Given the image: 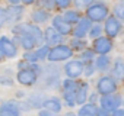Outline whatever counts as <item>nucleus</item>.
Returning a JSON list of instances; mask_svg holds the SVG:
<instances>
[{
    "label": "nucleus",
    "instance_id": "obj_1",
    "mask_svg": "<svg viewBox=\"0 0 124 116\" xmlns=\"http://www.w3.org/2000/svg\"><path fill=\"white\" fill-rule=\"evenodd\" d=\"M86 16L91 22H101L108 19V6L105 3H93L86 9Z\"/></svg>",
    "mask_w": 124,
    "mask_h": 116
},
{
    "label": "nucleus",
    "instance_id": "obj_2",
    "mask_svg": "<svg viewBox=\"0 0 124 116\" xmlns=\"http://www.w3.org/2000/svg\"><path fill=\"white\" fill-rule=\"evenodd\" d=\"M73 55V49L67 45H57L54 48L50 49V54H48V58L47 60L51 61V63H57V61H64V60H69Z\"/></svg>",
    "mask_w": 124,
    "mask_h": 116
},
{
    "label": "nucleus",
    "instance_id": "obj_3",
    "mask_svg": "<svg viewBox=\"0 0 124 116\" xmlns=\"http://www.w3.org/2000/svg\"><path fill=\"white\" fill-rule=\"evenodd\" d=\"M96 90L99 94L102 96H109L112 93H115L118 90V84H117V80L114 77H109V76H104L98 80L96 83Z\"/></svg>",
    "mask_w": 124,
    "mask_h": 116
},
{
    "label": "nucleus",
    "instance_id": "obj_4",
    "mask_svg": "<svg viewBox=\"0 0 124 116\" xmlns=\"http://www.w3.org/2000/svg\"><path fill=\"white\" fill-rule=\"evenodd\" d=\"M13 32H15V33H18V35L29 33L31 36H34V38H35V41H37L38 44H41V42H42V39H45V38H44V35H42V32H41V29H39L37 25H29V23L16 25V26L13 28Z\"/></svg>",
    "mask_w": 124,
    "mask_h": 116
},
{
    "label": "nucleus",
    "instance_id": "obj_5",
    "mask_svg": "<svg viewBox=\"0 0 124 116\" xmlns=\"http://www.w3.org/2000/svg\"><path fill=\"white\" fill-rule=\"evenodd\" d=\"M99 103L105 112H117L120 109L123 100H121L120 94H109V96H102Z\"/></svg>",
    "mask_w": 124,
    "mask_h": 116
},
{
    "label": "nucleus",
    "instance_id": "obj_6",
    "mask_svg": "<svg viewBox=\"0 0 124 116\" xmlns=\"http://www.w3.org/2000/svg\"><path fill=\"white\" fill-rule=\"evenodd\" d=\"M64 73L69 78L75 80L78 78L82 73H85V64L83 61H79V60H73V61H69L66 65H64Z\"/></svg>",
    "mask_w": 124,
    "mask_h": 116
},
{
    "label": "nucleus",
    "instance_id": "obj_7",
    "mask_svg": "<svg viewBox=\"0 0 124 116\" xmlns=\"http://www.w3.org/2000/svg\"><path fill=\"white\" fill-rule=\"evenodd\" d=\"M121 28H123V25L115 16H108V19L105 20V25H104V31L109 39L118 36V33L121 32Z\"/></svg>",
    "mask_w": 124,
    "mask_h": 116
},
{
    "label": "nucleus",
    "instance_id": "obj_8",
    "mask_svg": "<svg viewBox=\"0 0 124 116\" xmlns=\"http://www.w3.org/2000/svg\"><path fill=\"white\" fill-rule=\"evenodd\" d=\"M112 48L114 44L108 36H101L98 39H93V51L99 55H107Z\"/></svg>",
    "mask_w": 124,
    "mask_h": 116
},
{
    "label": "nucleus",
    "instance_id": "obj_9",
    "mask_svg": "<svg viewBox=\"0 0 124 116\" xmlns=\"http://www.w3.org/2000/svg\"><path fill=\"white\" fill-rule=\"evenodd\" d=\"M0 51H2L3 55L8 57V58H13L18 54V48H16L15 42L12 39H9L8 36H2V38H0Z\"/></svg>",
    "mask_w": 124,
    "mask_h": 116
},
{
    "label": "nucleus",
    "instance_id": "obj_10",
    "mask_svg": "<svg viewBox=\"0 0 124 116\" xmlns=\"http://www.w3.org/2000/svg\"><path fill=\"white\" fill-rule=\"evenodd\" d=\"M53 28H54L60 35H63V36L72 33V25L67 23L66 19H64L63 16H60V15H57V16L53 18Z\"/></svg>",
    "mask_w": 124,
    "mask_h": 116
},
{
    "label": "nucleus",
    "instance_id": "obj_11",
    "mask_svg": "<svg viewBox=\"0 0 124 116\" xmlns=\"http://www.w3.org/2000/svg\"><path fill=\"white\" fill-rule=\"evenodd\" d=\"M44 38H45V42L48 46H57V45H61V41H63V35H60L53 26L47 28L45 32H44Z\"/></svg>",
    "mask_w": 124,
    "mask_h": 116
},
{
    "label": "nucleus",
    "instance_id": "obj_12",
    "mask_svg": "<svg viewBox=\"0 0 124 116\" xmlns=\"http://www.w3.org/2000/svg\"><path fill=\"white\" fill-rule=\"evenodd\" d=\"M92 26H93V25H92V22H91L88 18H82L80 22L78 23V26H76L75 31H73L75 38H76V39H83V36H86V35L89 33V31H91Z\"/></svg>",
    "mask_w": 124,
    "mask_h": 116
},
{
    "label": "nucleus",
    "instance_id": "obj_13",
    "mask_svg": "<svg viewBox=\"0 0 124 116\" xmlns=\"http://www.w3.org/2000/svg\"><path fill=\"white\" fill-rule=\"evenodd\" d=\"M37 77H38V74L31 70H21L16 76V80L23 86H32L37 83Z\"/></svg>",
    "mask_w": 124,
    "mask_h": 116
},
{
    "label": "nucleus",
    "instance_id": "obj_14",
    "mask_svg": "<svg viewBox=\"0 0 124 116\" xmlns=\"http://www.w3.org/2000/svg\"><path fill=\"white\" fill-rule=\"evenodd\" d=\"M0 116H21V110L16 103L8 102L0 106Z\"/></svg>",
    "mask_w": 124,
    "mask_h": 116
},
{
    "label": "nucleus",
    "instance_id": "obj_15",
    "mask_svg": "<svg viewBox=\"0 0 124 116\" xmlns=\"http://www.w3.org/2000/svg\"><path fill=\"white\" fill-rule=\"evenodd\" d=\"M88 83L85 81H79V86H78V90H76V104H83L88 99Z\"/></svg>",
    "mask_w": 124,
    "mask_h": 116
},
{
    "label": "nucleus",
    "instance_id": "obj_16",
    "mask_svg": "<svg viewBox=\"0 0 124 116\" xmlns=\"http://www.w3.org/2000/svg\"><path fill=\"white\" fill-rule=\"evenodd\" d=\"M112 76L115 80H124V60L123 58H117L112 65Z\"/></svg>",
    "mask_w": 124,
    "mask_h": 116
},
{
    "label": "nucleus",
    "instance_id": "obj_17",
    "mask_svg": "<svg viewBox=\"0 0 124 116\" xmlns=\"http://www.w3.org/2000/svg\"><path fill=\"white\" fill-rule=\"evenodd\" d=\"M47 110H50L51 113H58L61 110V102L57 99V97H50L47 100H44V104H42Z\"/></svg>",
    "mask_w": 124,
    "mask_h": 116
},
{
    "label": "nucleus",
    "instance_id": "obj_18",
    "mask_svg": "<svg viewBox=\"0 0 124 116\" xmlns=\"http://www.w3.org/2000/svg\"><path fill=\"white\" fill-rule=\"evenodd\" d=\"M98 113H99V109L93 103H88L79 109L78 116H98Z\"/></svg>",
    "mask_w": 124,
    "mask_h": 116
},
{
    "label": "nucleus",
    "instance_id": "obj_19",
    "mask_svg": "<svg viewBox=\"0 0 124 116\" xmlns=\"http://www.w3.org/2000/svg\"><path fill=\"white\" fill-rule=\"evenodd\" d=\"M22 12H23V9H22L21 6H9V7L6 9V16H8V20L15 22V20H18V19H21Z\"/></svg>",
    "mask_w": 124,
    "mask_h": 116
},
{
    "label": "nucleus",
    "instance_id": "obj_20",
    "mask_svg": "<svg viewBox=\"0 0 124 116\" xmlns=\"http://www.w3.org/2000/svg\"><path fill=\"white\" fill-rule=\"evenodd\" d=\"M21 38H19V41H21V45L26 49V51H31L38 42L35 41V38L34 36H31L29 33H23V35H19Z\"/></svg>",
    "mask_w": 124,
    "mask_h": 116
},
{
    "label": "nucleus",
    "instance_id": "obj_21",
    "mask_svg": "<svg viewBox=\"0 0 124 116\" xmlns=\"http://www.w3.org/2000/svg\"><path fill=\"white\" fill-rule=\"evenodd\" d=\"M31 18H32V20L37 22V23H44V22H47V20L50 19V13H48V10H45V9H38V10L32 12Z\"/></svg>",
    "mask_w": 124,
    "mask_h": 116
},
{
    "label": "nucleus",
    "instance_id": "obj_22",
    "mask_svg": "<svg viewBox=\"0 0 124 116\" xmlns=\"http://www.w3.org/2000/svg\"><path fill=\"white\" fill-rule=\"evenodd\" d=\"M109 64H111V58H109L108 55H99L96 60H95V67H96V70H99V71L108 70Z\"/></svg>",
    "mask_w": 124,
    "mask_h": 116
},
{
    "label": "nucleus",
    "instance_id": "obj_23",
    "mask_svg": "<svg viewBox=\"0 0 124 116\" xmlns=\"http://www.w3.org/2000/svg\"><path fill=\"white\" fill-rule=\"evenodd\" d=\"M64 19H66V22L67 23H70V25H75V23H79L80 22V13L79 12H76V10H67L66 13H64V16H63Z\"/></svg>",
    "mask_w": 124,
    "mask_h": 116
},
{
    "label": "nucleus",
    "instance_id": "obj_24",
    "mask_svg": "<svg viewBox=\"0 0 124 116\" xmlns=\"http://www.w3.org/2000/svg\"><path fill=\"white\" fill-rule=\"evenodd\" d=\"M78 86H79V83L76 80H72V78H67V80L63 81V90H64V93H76Z\"/></svg>",
    "mask_w": 124,
    "mask_h": 116
},
{
    "label": "nucleus",
    "instance_id": "obj_25",
    "mask_svg": "<svg viewBox=\"0 0 124 116\" xmlns=\"http://www.w3.org/2000/svg\"><path fill=\"white\" fill-rule=\"evenodd\" d=\"M50 46L48 45H41L38 49H37V57L38 60H45V58H48V54H50Z\"/></svg>",
    "mask_w": 124,
    "mask_h": 116
},
{
    "label": "nucleus",
    "instance_id": "obj_26",
    "mask_svg": "<svg viewBox=\"0 0 124 116\" xmlns=\"http://www.w3.org/2000/svg\"><path fill=\"white\" fill-rule=\"evenodd\" d=\"M93 57H95V51L93 49H85V51H82V55H80V60H83L85 63H92V60H93Z\"/></svg>",
    "mask_w": 124,
    "mask_h": 116
},
{
    "label": "nucleus",
    "instance_id": "obj_27",
    "mask_svg": "<svg viewBox=\"0 0 124 116\" xmlns=\"http://www.w3.org/2000/svg\"><path fill=\"white\" fill-rule=\"evenodd\" d=\"M85 46H86V41H83V39H73L72 42H70V48L72 49H79V51H85Z\"/></svg>",
    "mask_w": 124,
    "mask_h": 116
},
{
    "label": "nucleus",
    "instance_id": "obj_28",
    "mask_svg": "<svg viewBox=\"0 0 124 116\" xmlns=\"http://www.w3.org/2000/svg\"><path fill=\"white\" fill-rule=\"evenodd\" d=\"M101 33H102V28H101V25H93V26L91 28V31H89V36L93 38V39L101 38Z\"/></svg>",
    "mask_w": 124,
    "mask_h": 116
},
{
    "label": "nucleus",
    "instance_id": "obj_29",
    "mask_svg": "<svg viewBox=\"0 0 124 116\" xmlns=\"http://www.w3.org/2000/svg\"><path fill=\"white\" fill-rule=\"evenodd\" d=\"M23 60L26 63H31V64H35L38 61V57H37V52H32V51H26L23 54Z\"/></svg>",
    "mask_w": 124,
    "mask_h": 116
},
{
    "label": "nucleus",
    "instance_id": "obj_30",
    "mask_svg": "<svg viewBox=\"0 0 124 116\" xmlns=\"http://www.w3.org/2000/svg\"><path fill=\"white\" fill-rule=\"evenodd\" d=\"M64 102L67 103V106L73 107L76 104V93H64Z\"/></svg>",
    "mask_w": 124,
    "mask_h": 116
},
{
    "label": "nucleus",
    "instance_id": "obj_31",
    "mask_svg": "<svg viewBox=\"0 0 124 116\" xmlns=\"http://www.w3.org/2000/svg\"><path fill=\"white\" fill-rule=\"evenodd\" d=\"M114 13H115V18H117L118 20L124 19V3H118V5H115V7H114Z\"/></svg>",
    "mask_w": 124,
    "mask_h": 116
},
{
    "label": "nucleus",
    "instance_id": "obj_32",
    "mask_svg": "<svg viewBox=\"0 0 124 116\" xmlns=\"http://www.w3.org/2000/svg\"><path fill=\"white\" fill-rule=\"evenodd\" d=\"M95 63H89V64H86L85 65V76H88V77H91L92 74H93V71H95Z\"/></svg>",
    "mask_w": 124,
    "mask_h": 116
},
{
    "label": "nucleus",
    "instance_id": "obj_33",
    "mask_svg": "<svg viewBox=\"0 0 124 116\" xmlns=\"http://www.w3.org/2000/svg\"><path fill=\"white\" fill-rule=\"evenodd\" d=\"M55 6L60 7V9H67V7L70 6V2H69V0H57V2H55Z\"/></svg>",
    "mask_w": 124,
    "mask_h": 116
},
{
    "label": "nucleus",
    "instance_id": "obj_34",
    "mask_svg": "<svg viewBox=\"0 0 124 116\" xmlns=\"http://www.w3.org/2000/svg\"><path fill=\"white\" fill-rule=\"evenodd\" d=\"M8 20V16H6V9H0V28L3 26V23Z\"/></svg>",
    "mask_w": 124,
    "mask_h": 116
},
{
    "label": "nucleus",
    "instance_id": "obj_35",
    "mask_svg": "<svg viewBox=\"0 0 124 116\" xmlns=\"http://www.w3.org/2000/svg\"><path fill=\"white\" fill-rule=\"evenodd\" d=\"M0 83L5 84V86H12V84H13L12 78H5V77H0Z\"/></svg>",
    "mask_w": 124,
    "mask_h": 116
},
{
    "label": "nucleus",
    "instance_id": "obj_36",
    "mask_svg": "<svg viewBox=\"0 0 124 116\" xmlns=\"http://www.w3.org/2000/svg\"><path fill=\"white\" fill-rule=\"evenodd\" d=\"M42 6H45V7L51 9V7H54V6H55V2H44V3H42Z\"/></svg>",
    "mask_w": 124,
    "mask_h": 116
},
{
    "label": "nucleus",
    "instance_id": "obj_37",
    "mask_svg": "<svg viewBox=\"0 0 124 116\" xmlns=\"http://www.w3.org/2000/svg\"><path fill=\"white\" fill-rule=\"evenodd\" d=\"M39 116H53V113H51L50 110L44 109V110H41V112H39Z\"/></svg>",
    "mask_w": 124,
    "mask_h": 116
},
{
    "label": "nucleus",
    "instance_id": "obj_38",
    "mask_svg": "<svg viewBox=\"0 0 124 116\" xmlns=\"http://www.w3.org/2000/svg\"><path fill=\"white\" fill-rule=\"evenodd\" d=\"M114 116H124V109H118L117 112H114Z\"/></svg>",
    "mask_w": 124,
    "mask_h": 116
},
{
    "label": "nucleus",
    "instance_id": "obj_39",
    "mask_svg": "<svg viewBox=\"0 0 124 116\" xmlns=\"http://www.w3.org/2000/svg\"><path fill=\"white\" fill-rule=\"evenodd\" d=\"M98 116H109V115H108V112H105L104 109H99V113H98Z\"/></svg>",
    "mask_w": 124,
    "mask_h": 116
},
{
    "label": "nucleus",
    "instance_id": "obj_40",
    "mask_svg": "<svg viewBox=\"0 0 124 116\" xmlns=\"http://www.w3.org/2000/svg\"><path fill=\"white\" fill-rule=\"evenodd\" d=\"M96 99H98V94H95V93H93V94L91 96V102H96Z\"/></svg>",
    "mask_w": 124,
    "mask_h": 116
},
{
    "label": "nucleus",
    "instance_id": "obj_41",
    "mask_svg": "<svg viewBox=\"0 0 124 116\" xmlns=\"http://www.w3.org/2000/svg\"><path fill=\"white\" fill-rule=\"evenodd\" d=\"M23 3H25V5H32L34 0H23Z\"/></svg>",
    "mask_w": 124,
    "mask_h": 116
},
{
    "label": "nucleus",
    "instance_id": "obj_42",
    "mask_svg": "<svg viewBox=\"0 0 124 116\" xmlns=\"http://www.w3.org/2000/svg\"><path fill=\"white\" fill-rule=\"evenodd\" d=\"M64 116H78V115H75V113H66Z\"/></svg>",
    "mask_w": 124,
    "mask_h": 116
},
{
    "label": "nucleus",
    "instance_id": "obj_43",
    "mask_svg": "<svg viewBox=\"0 0 124 116\" xmlns=\"http://www.w3.org/2000/svg\"><path fill=\"white\" fill-rule=\"evenodd\" d=\"M3 57H5V55H3V52H2V51H0V60H2V58H3Z\"/></svg>",
    "mask_w": 124,
    "mask_h": 116
}]
</instances>
